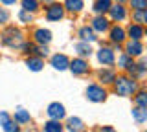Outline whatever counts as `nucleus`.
Wrapping results in <instances>:
<instances>
[{
  "label": "nucleus",
  "instance_id": "obj_41",
  "mask_svg": "<svg viewBox=\"0 0 147 132\" xmlns=\"http://www.w3.org/2000/svg\"><path fill=\"white\" fill-rule=\"evenodd\" d=\"M145 35H147V29H145Z\"/></svg>",
  "mask_w": 147,
  "mask_h": 132
},
{
  "label": "nucleus",
  "instance_id": "obj_4",
  "mask_svg": "<svg viewBox=\"0 0 147 132\" xmlns=\"http://www.w3.org/2000/svg\"><path fill=\"white\" fill-rule=\"evenodd\" d=\"M64 6L61 4H50L48 7H46V20L50 22H59L64 17Z\"/></svg>",
  "mask_w": 147,
  "mask_h": 132
},
{
  "label": "nucleus",
  "instance_id": "obj_30",
  "mask_svg": "<svg viewBox=\"0 0 147 132\" xmlns=\"http://www.w3.org/2000/svg\"><path fill=\"white\" fill-rule=\"evenodd\" d=\"M144 75H147V59L136 64V77H144Z\"/></svg>",
  "mask_w": 147,
  "mask_h": 132
},
{
  "label": "nucleus",
  "instance_id": "obj_14",
  "mask_svg": "<svg viewBox=\"0 0 147 132\" xmlns=\"http://www.w3.org/2000/svg\"><path fill=\"white\" fill-rule=\"evenodd\" d=\"M127 35H129L132 40H140L142 37H145V29H144V26H142V24H136V22H134V24L129 26Z\"/></svg>",
  "mask_w": 147,
  "mask_h": 132
},
{
  "label": "nucleus",
  "instance_id": "obj_29",
  "mask_svg": "<svg viewBox=\"0 0 147 132\" xmlns=\"http://www.w3.org/2000/svg\"><path fill=\"white\" fill-rule=\"evenodd\" d=\"M134 105L136 107H147V92H138L134 95Z\"/></svg>",
  "mask_w": 147,
  "mask_h": 132
},
{
  "label": "nucleus",
  "instance_id": "obj_21",
  "mask_svg": "<svg viewBox=\"0 0 147 132\" xmlns=\"http://www.w3.org/2000/svg\"><path fill=\"white\" fill-rule=\"evenodd\" d=\"M74 48H76L77 55H79V57H83V59H86V57H90V55H92L90 42H85V40H81V42H77Z\"/></svg>",
  "mask_w": 147,
  "mask_h": 132
},
{
  "label": "nucleus",
  "instance_id": "obj_37",
  "mask_svg": "<svg viewBox=\"0 0 147 132\" xmlns=\"http://www.w3.org/2000/svg\"><path fill=\"white\" fill-rule=\"evenodd\" d=\"M0 2H2L4 6H13V4H15L17 0H0Z\"/></svg>",
  "mask_w": 147,
  "mask_h": 132
},
{
  "label": "nucleus",
  "instance_id": "obj_2",
  "mask_svg": "<svg viewBox=\"0 0 147 132\" xmlns=\"http://www.w3.org/2000/svg\"><path fill=\"white\" fill-rule=\"evenodd\" d=\"M2 44L7 48H20V46H24V37H22V33L18 29L7 28L2 35Z\"/></svg>",
  "mask_w": 147,
  "mask_h": 132
},
{
  "label": "nucleus",
  "instance_id": "obj_1",
  "mask_svg": "<svg viewBox=\"0 0 147 132\" xmlns=\"http://www.w3.org/2000/svg\"><path fill=\"white\" fill-rule=\"evenodd\" d=\"M112 84H114V92H116V95H119V97H129V95L136 94V90H138L136 81L131 79V77H127V75L116 77Z\"/></svg>",
  "mask_w": 147,
  "mask_h": 132
},
{
  "label": "nucleus",
  "instance_id": "obj_36",
  "mask_svg": "<svg viewBox=\"0 0 147 132\" xmlns=\"http://www.w3.org/2000/svg\"><path fill=\"white\" fill-rule=\"evenodd\" d=\"M98 132H118V130L112 127H101V129H98Z\"/></svg>",
  "mask_w": 147,
  "mask_h": 132
},
{
  "label": "nucleus",
  "instance_id": "obj_13",
  "mask_svg": "<svg viewBox=\"0 0 147 132\" xmlns=\"http://www.w3.org/2000/svg\"><path fill=\"white\" fill-rule=\"evenodd\" d=\"M92 28H94L96 33H105V31H109L110 24H109V20L105 19L103 15H98L94 20H92Z\"/></svg>",
  "mask_w": 147,
  "mask_h": 132
},
{
  "label": "nucleus",
  "instance_id": "obj_17",
  "mask_svg": "<svg viewBox=\"0 0 147 132\" xmlns=\"http://www.w3.org/2000/svg\"><path fill=\"white\" fill-rule=\"evenodd\" d=\"M26 66H28V70H31V72H40L44 68V61H42V57H28L26 59Z\"/></svg>",
  "mask_w": 147,
  "mask_h": 132
},
{
  "label": "nucleus",
  "instance_id": "obj_34",
  "mask_svg": "<svg viewBox=\"0 0 147 132\" xmlns=\"http://www.w3.org/2000/svg\"><path fill=\"white\" fill-rule=\"evenodd\" d=\"M9 20V11L4 9V7H0V24H6Z\"/></svg>",
  "mask_w": 147,
  "mask_h": 132
},
{
  "label": "nucleus",
  "instance_id": "obj_24",
  "mask_svg": "<svg viewBox=\"0 0 147 132\" xmlns=\"http://www.w3.org/2000/svg\"><path fill=\"white\" fill-rule=\"evenodd\" d=\"M42 132H63V125L59 119H50L44 123L42 127Z\"/></svg>",
  "mask_w": 147,
  "mask_h": 132
},
{
  "label": "nucleus",
  "instance_id": "obj_15",
  "mask_svg": "<svg viewBox=\"0 0 147 132\" xmlns=\"http://www.w3.org/2000/svg\"><path fill=\"white\" fill-rule=\"evenodd\" d=\"M127 37V31L123 28H119V26H114V28H110V40H112L114 44H121L123 40Z\"/></svg>",
  "mask_w": 147,
  "mask_h": 132
},
{
  "label": "nucleus",
  "instance_id": "obj_19",
  "mask_svg": "<svg viewBox=\"0 0 147 132\" xmlns=\"http://www.w3.org/2000/svg\"><path fill=\"white\" fill-rule=\"evenodd\" d=\"M110 7H112V2H110V0H96L94 2V13H98V15L109 13Z\"/></svg>",
  "mask_w": 147,
  "mask_h": 132
},
{
  "label": "nucleus",
  "instance_id": "obj_42",
  "mask_svg": "<svg viewBox=\"0 0 147 132\" xmlns=\"http://www.w3.org/2000/svg\"><path fill=\"white\" fill-rule=\"evenodd\" d=\"M144 132H147V130H144Z\"/></svg>",
  "mask_w": 147,
  "mask_h": 132
},
{
  "label": "nucleus",
  "instance_id": "obj_40",
  "mask_svg": "<svg viewBox=\"0 0 147 132\" xmlns=\"http://www.w3.org/2000/svg\"><path fill=\"white\" fill-rule=\"evenodd\" d=\"M83 132H88V130H83Z\"/></svg>",
  "mask_w": 147,
  "mask_h": 132
},
{
  "label": "nucleus",
  "instance_id": "obj_10",
  "mask_svg": "<svg viewBox=\"0 0 147 132\" xmlns=\"http://www.w3.org/2000/svg\"><path fill=\"white\" fill-rule=\"evenodd\" d=\"M99 81L103 84H112L114 83V79H116V70L114 68H110V66H103L99 70Z\"/></svg>",
  "mask_w": 147,
  "mask_h": 132
},
{
  "label": "nucleus",
  "instance_id": "obj_39",
  "mask_svg": "<svg viewBox=\"0 0 147 132\" xmlns=\"http://www.w3.org/2000/svg\"><path fill=\"white\" fill-rule=\"evenodd\" d=\"M44 2H50V0H44Z\"/></svg>",
  "mask_w": 147,
  "mask_h": 132
},
{
  "label": "nucleus",
  "instance_id": "obj_28",
  "mask_svg": "<svg viewBox=\"0 0 147 132\" xmlns=\"http://www.w3.org/2000/svg\"><path fill=\"white\" fill-rule=\"evenodd\" d=\"M18 20H20L22 24H30V22L33 20V13L26 11V9H20V11H18Z\"/></svg>",
  "mask_w": 147,
  "mask_h": 132
},
{
  "label": "nucleus",
  "instance_id": "obj_27",
  "mask_svg": "<svg viewBox=\"0 0 147 132\" xmlns=\"http://www.w3.org/2000/svg\"><path fill=\"white\" fill-rule=\"evenodd\" d=\"M22 9L35 13L39 9V0H22Z\"/></svg>",
  "mask_w": 147,
  "mask_h": 132
},
{
  "label": "nucleus",
  "instance_id": "obj_32",
  "mask_svg": "<svg viewBox=\"0 0 147 132\" xmlns=\"http://www.w3.org/2000/svg\"><path fill=\"white\" fill-rule=\"evenodd\" d=\"M131 2V7L134 11L138 9H147V0H129Z\"/></svg>",
  "mask_w": 147,
  "mask_h": 132
},
{
  "label": "nucleus",
  "instance_id": "obj_33",
  "mask_svg": "<svg viewBox=\"0 0 147 132\" xmlns=\"http://www.w3.org/2000/svg\"><path fill=\"white\" fill-rule=\"evenodd\" d=\"M9 121H11V116H9L7 112H4V110H2V112H0V125L4 127V125H7Z\"/></svg>",
  "mask_w": 147,
  "mask_h": 132
},
{
  "label": "nucleus",
  "instance_id": "obj_25",
  "mask_svg": "<svg viewBox=\"0 0 147 132\" xmlns=\"http://www.w3.org/2000/svg\"><path fill=\"white\" fill-rule=\"evenodd\" d=\"M132 20L136 24H147V9H138L132 13Z\"/></svg>",
  "mask_w": 147,
  "mask_h": 132
},
{
  "label": "nucleus",
  "instance_id": "obj_9",
  "mask_svg": "<svg viewBox=\"0 0 147 132\" xmlns=\"http://www.w3.org/2000/svg\"><path fill=\"white\" fill-rule=\"evenodd\" d=\"M52 66L59 72L68 70L70 68V59L64 55V53H55V55H52Z\"/></svg>",
  "mask_w": 147,
  "mask_h": 132
},
{
  "label": "nucleus",
  "instance_id": "obj_8",
  "mask_svg": "<svg viewBox=\"0 0 147 132\" xmlns=\"http://www.w3.org/2000/svg\"><path fill=\"white\" fill-rule=\"evenodd\" d=\"M33 39H35V42L39 44V46H48V44L52 42V31L44 29V28H39V29H35Z\"/></svg>",
  "mask_w": 147,
  "mask_h": 132
},
{
  "label": "nucleus",
  "instance_id": "obj_5",
  "mask_svg": "<svg viewBox=\"0 0 147 132\" xmlns=\"http://www.w3.org/2000/svg\"><path fill=\"white\" fill-rule=\"evenodd\" d=\"M70 72L74 75H86L90 72V66L83 57H77L74 61H70Z\"/></svg>",
  "mask_w": 147,
  "mask_h": 132
},
{
  "label": "nucleus",
  "instance_id": "obj_31",
  "mask_svg": "<svg viewBox=\"0 0 147 132\" xmlns=\"http://www.w3.org/2000/svg\"><path fill=\"white\" fill-rule=\"evenodd\" d=\"M4 132H20V123H17V121H9L7 125H4L2 127Z\"/></svg>",
  "mask_w": 147,
  "mask_h": 132
},
{
  "label": "nucleus",
  "instance_id": "obj_38",
  "mask_svg": "<svg viewBox=\"0 0 147 132\" xmlns=\"http://www.w3.org/2000/svg\"><path fill=\"white\" fill-rule=\"evenodd\" d=\"M116 2H118V4H123V2H127V0H116Z\"/></svg>",
  "mask_w": 147,
  "mask_h": 132
},
{
  "label": "nucleus",
  "instance_id": "obj_11",
  "mask_svg": "<svg viewBox=\"0 0 147 132\" xmlns=\"http://www.w3.org/2000/svg\"><path fill=\"white\" fill-rule=\"evenodd\" d=\"M142 52H144V46H142L140 40H132L131 39L125 44V53H127V55H131V57H140Z\"/></svg>",
  "mask_w": 147,
  "mask_h": 132
},
{
  "label": "nucleus",
  "instance_id": "obj_12",
  "mask_svg": "<svg viewBox=\"0 0 147 132\" xmlns=\"http://www.w3.org/2000/svg\"><path fill=\"white\" fill-rule=\"evenodd\" d=\"M109 13H110V19L116 20V22H121V20L127 19V9L123 7V4H116V6H112Z\"/></svg>",
  "mask_w": 147,
  "mask_h": 132
},
{
  "label": "nucleus",
  "instance_id": "obj_20",
  "mask_svg": "<svg viewBox=\"0 0 147 132\" xmlns=\"http://www.w3.org/2000/svg\"><path fill=\"white\" fill-rule=\"evenodd\" d=\"M79 37H81V40H85V42H94L96 39V31H94V28H88V26H83V28L79 29Z\"/></svg>",
  "mask_w": 147,
  "mask_h": 132
},
{
  "label": "nucleus",
  "instance_id": "obj_6",
  "mask_svg": "<svg viewBox=\"0 0 147 132\" xmlns=\"http://www.w3.org/2000/svg\"><path fill=\"white\" fill-rule=\"evenodd\" d=\"M96 57H98V62L103 66H112L114 62H116V55H114V52L110 48H101L98 53H96Z\"/></svg>",
  "mask_w": 147,
  "mask_h": 132
},
{
  "label": "nucleus",
  "instance_id": "obj_3",
  "mask_svg": "<svg viewBox=\"0 0 147 132\" xmlns=\"http://www.w3.org/2000/svg\"><path fill=\"white\" fill-rule=\"evenodd\" d=\"M85 94H86V99L92 103H103L107 99V92H105V88L101 84H88Z\"/></svg>",
  "mask_w": 147,
  "mask_h": 132
},
{
  "label": "nucleus",
  "instance_id": "obj_18",
  "mask_svg": "<svg viewBox=\"0 0 147 132\" xmlns=\"http://www.w3.org/2000/svg\"><path fill=\"white\" fill-rule=\"evenodd\" d=\"M132 119H134L138 125L147 123V107H134L132 108Z\"/></svg>",
  "mask_w": 147,
  "mask_h": 132
},
{
  "label": "nucleus",
  "instance_id": "obj_16",
  "mask_svg": "<svg viewBox=\"0 0 147 132\" xmlns=\"http://www.w3.org/2000/svg\"><path fill=\"white\" fill-rule=\"evenodd\" d=\"M66 130L68 132H83L85 130V123H83V119H79V117H68Z\"/></svg>",
  "mask_w": 147,
  "mask_h": 132
},
{
  "label": "nucleus",
  "instance_id": "obj_7",
  "mask_svg": "<svg viewBox=\"0 0 147 132\" xmlns=\"http://www.w3.org/2000/svg\"><path fill=\"white\" fill-rule=\"evenodd\" d=\"M46 114H48L50 119H59L61 121L64 116H66V110H64V107L61 103H50L48 108H46Z\"/></svg>",
  "mask_w": 147,
  "mask_h": 132
},
{
  "label": "nucleus",
  "instance_id": "obj_35",
  "mask_svg": "<svg viewBox=\"0 0 147 132\" xmlns=\"http://www.w3.org/2000/svg\"><path fill=\"white\" fill-rule=\"evenodd\" d=\"M37 53H39V57H46L50 53V50H48V46H40L39 50H37Z\"/></svg>",
  "mask_w": 147,
  "mask_h": 132
},
{
  "label": "nucleus",
  "instance_id": "obj_23",
  "mask_svg": "<svg viewBox=\"0 0 147 132\" xmlns=\"http://www.w3.org/2000/svg\"><path fill=\"white\" fill-rule=\"evenodd\" d=\"M13 119H15L17 123H20V125H26V123H30L31 121V116H30V112L24 110V108H17L15 110V116H13Z\"/></svg>",
  "mask_w": 147,
  "mask_h": 132
},
{
  "label": "nucleus",
  "instance_id": "obj_22",
  "mask_svg": "<svg viewBox=\"0 0 147 132\" xmlns=\"http://www.w3.org/2000/svg\"><path fill=\"white\" fill-rule=\"evenodd\" d=\"M83 7H85L83 0H64V9L70 13H79Z\"/></svg>",
  "mask_w": 147,
  "mask_h": 132
},
{
  "label": "nucleus",
  "instance_id": "obj_26",
  "mask_svg": "<svg viewBox=\"0 0 147 132\" xmlns=\"http://www.w3.org/2000/svg\"><path fill=\"white\" fill-rule=\"evenodd\" d=\"M131 64H132V57H131V55H127V53H121V55L118 57V66H119V68L127 70Z\"/></svg>",
  "mask_w": 147,
  "mask_h": 132
}]
</instances>
